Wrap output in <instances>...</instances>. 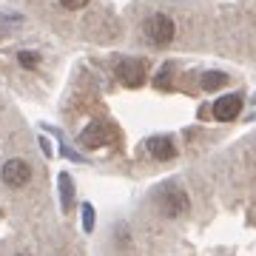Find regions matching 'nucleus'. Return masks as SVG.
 Instances as JSON below:
<instances>
[{
    "instance_id": "obj_1",
    "label": "nucleus",
    "mask_w": 256,
    "mask_h": 256,
    "mask_svg": "<svg viewBox=\"0 0 256 256\" xmlns=\"http://www.w3.org/2000/svg\"><path fill=\"white\" fill-rule=\"evenodd\" d=\"M156 205L162 210V216H171V220H174V216H180V214L188 210V194H185L180 185H168V188L160 191Z\"/></svg>"
},
{
    "instance_id": "obj_4",
    "label": "nucleus",
    "mask_w": 256,
    "mask_h": 256,
    "mask_svg": "<svg viewBox=\"0 0 256 256\" xmlns=\"http://www.w3.org/2000/svg\"><path fill=\"white\" fill-rule=\"evenodd\" d=\"M117 77L128 88H140L146 82V63L142 60H122L117 66Z\"/></svg>"
},
{
    "instance_id": "obj_5",
    "label": "nucleus",
    "mask_w": 256,
    "mask_h": 256,
    "mask_svg": "<svg viewBox=\"0 0 256 256\" xmlns=\"http://www.w3.org/2000/svg\"><path fill=\"white\" fill-rule=\"evenodd\" d=\"M214 117L220 120V122H230V120L239 117V111H242V97L239 94H225L220 100L214 102Z\"/></svg>"
},
{
    "instance_id": "obj_11",
    "label": "nucleus",
    "mask_w": 256,
    "mask_h": 256,
    "mask_svg": "<svg viewBox=\"0 0 256 256\" xmlns=\"http://www.w3.org/2000/svg\"><path fill=\"white\" fill-rule=\"evenodd\" d=\"M60 3H63L66 9H82V6H86L88 0H60Z\"/></svg>"
},
{
    "instance_id": "obj_7",
    "label": "nucleus",
    "mask_w": 256,
    "mask_h": 256,
    "mask_svg": "<svg viewBox=\"0 0 256 256\" xmlns=\"http://www.w3.org/2000/svg\"><path fill=\"white\" fill-rule=\"evenodd\" d=\"M146 151L154 160H160V162H165V160H174V154H176V148H174V142H171V137H151L146 142Z\"/></svg>"
},
{
    "instance_id": "obj_2",
    "label": "nucleus",
    "mask_w": 256,
    "mask_h": 256,
    "mask_svg": "<svg viewBox=\"0 0 256 256\" xmlns=\"http://www.w3.org/2000/svg\"><path fill=\"white\" fill-rule=\"evenodd\" d=\"M146 34L154 40L156 46H165V43L174 40L176 26H174V20L168 18V14H154V18L146 20Z\"/></svg>"
},
{
    "instance_id": "obj_9",
    "label": "nucleus",
    "mask_w": 256,
    "mask_h": 256,
    "mask_svg": "<svg viewBox=\"0 0 256 256\" xmlns=\"http://www.w3.org/2000/svg\"><path fill=\"white\" fill-rule=\"evenodd\" d=\"M60 185H63V208H72V180H68V174L60 176Z\"/></svg>"
},
{
    "instance_id": "obj_12",
    "label": "nucleus",
    "mask_w": 256,
    "mask_h": 256,
    "mask_svg": "<svg viewBox=\"0 0 256 256\" xmlns=\"http://www.w3.org/2000/svg\"><path fill=\"white\" fill-rule=\"evenodd\" d=\"M94 228V214H92V208L86 205V230H92Z\"/></svg>"
},
{
    "instance_id": "obj_14",
    "label": "nucleus",
    "mask_w": 256,
    "mask_h": 256,
    "mask_svg": "<svg viewBox=\"0 0 256 256\" xmlns=\"http://www.w3.org/2000/svg\"><path fill=\"white\" fill-rule=\"evenodd\" d=\"M18 256H26V254H18Z\"/></svg>"
},
{
    "instance_id": "obj_8",
    "label": "nucleus",
    "mask_w": 256,
    "mask_h": 256,
    "mask_svg": "<svg viewBox=\"0 0 256 256\" xmlns=\"http://www.w3.org/2000/svg\"><path fill=\"white\" fill-rule=\"evenodd\" d=\"M225 82H228V77H225L222 72H208L205 77H202V88H205V92H216V88H222Z\"/></svg>"
},
{
    "instance_id": "obj_3",
    "label": "nucleus",
    "mask_w": 256,
    "mask_h": 256,
    "mask_svg": "<svg viewBox=\"0 0 256 256\" xmlns=\"http://www.w3.org/2000/svg\"><path fill=\"white\" fill-rule=\"evenodd\" d=\"M0 180L9 185V188H23V185L32 180V165L26 160H9V162L3 165V171H0Z\"/></svg>"
},
{
    "instance_id": "obj_10",
    "label": "nucleus",
    "mask_w": 256,
    "mask_h": 256,
    "mask_svg": "<svg viewBox=\"0 0 256 256\" xmlns=\"http://www.w3.org/2000/svg\"><path fill=\"white\" fill-rule=\"evenodd\" d=\"M20 63L26 66V68H34V66H37V54H32V52H20Z\"/></svg>"
},
{
    "instance_id": "obj_13",
    "label": "nucleus",
    "mask_w": 256,
    "mask_h": 256,
    "mask_svg": "<svg viewBox=\"0 0 256 256\" xmlns=\"http://www.w3.org/2000/svg\"><path fill=\"white\" fill-rule=\"evenodd\" d=\"M250 222H254V225H256V208L250 210Z\"/></svg>"
},
{
    "instance_id": "obj_6",
    "label": "nucleus",
    "mask_w": 256,
    "mask_h": 256,
    "mask_svg": "<svg viewBox=\"0 0 256 256\" xmlns=\"http://www.w3.org/2000/svg\"><path fill=\"white\" fill-rule=\"evenodd\" d=\"M111 128L108 126H102V122H92V126L86 128V131H82L80 134V146L82 148H102V146H108L111 142Z\"/></svg>"
}]
</instances>
